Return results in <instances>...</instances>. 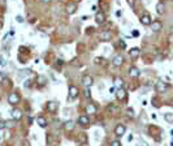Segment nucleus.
I'll list each match as a JSON object with an SVG mask.
<instances>
[{"instance_id": "nucleus-5", "label": "nucleus", "mask_w": 173, "mask_h": 146, "mask_svg": "<svg viewBox=\"0 0 173 146\" xmlns=\"http://www.w3.org/2000/svg\"><path fill=\"white\" fill-rule=\"evenodd\" d=\"M151 17H150V15H143L142 17H141V24L142 25H144V26H148V25H151Z\"/></svg>"}, {"instance_id": "nucleus-36", "label": "nucleus", "mask_w": 173, "mask_h": 146, "mask_svg": "<svg viewBox=\"0 0 173 146\" xmlns=\"http://www.w3.org/2000/svg\"><path fill=\"white\" fill-rule=\"evenodd\" d=\"M109 91H111V93H115L116 89H115V88H111V90H109Z\"/></svg>"}, {"instance_id": "nucleus-30", "label": "nucleus", "mask_w": 173, "mask_h": 146, "mask_svg": "<svg viewBox=\"0 0 173 146\" xmlns=\"http://www.w3.org/2000/svg\"><path fill=\"white\" fill-rule=\"evenodd\" d=\"M30 82H31L30 80H26V81H25V85H24V86H25L26 89H27V88H29V86H30Z\"/></svg>"}, {"instance_id": "nucleus-20", "label": "nucleus", "mask_w": 173, "mask_h": 146, "mask_svg": "<svg viewBox=\"0 0 173 146\" xmlns=\"http://www.w3.org/2000/svg\"><path fill=\"white\" fill-rule=\"evenodd\" d=\"M156 12H157V15H163V13H164V4L163 3H157Z\"/></svg>"}, {"instance_id": "nucleus-16", "label": "nucleus", "mask_w": 173, "mask_h": 146, "mask_svg": "<svg viewBox=\"0 0 173 146\" xmlns=\"http://www.w3.org/2000/svg\"><path fill=\"white\" fill-rule=\"evenodd\" d=\"M129 55H130V57L131 59H137V57H138L139 56V48H131L130 50V51H129Z\"/></svg>"}, {"instance_id": "nucleus-22", "label": "nucleus", "mask_w": 173, "mask_h": 146, "mask_svg": "<svg viewBox=\"0 0 173 146\" xmlns=\"http://www.w3.org/2000/svg\"><path fill=\"white\" fill-rule=\"evenodd\" d=\"M86 111H87V113H95V111H96V107H95L94 104H89L87 108H86Z\"/></svg>"}, {"instance_id": "nucleus-25", "label": "nucleus", "mask_w": 173, "mask_h": 146, "mask_svg": "<svg viewBox=\"0 0 173 146\" xmlns=\"http://www.w3.org/2000/svg\"><path fill=\"white\" fill-rule=\"evenodd\" d=\"M95 63H96V64H102V63H104V59H102V57H95Z\"/></svg>"}, {"instance_id": "nucleus-26", "label": "nucleus", "mask_w": 173, "mask_h": 146, "mask_svg": "<svg viewBox=\"0 0 173 146\" xmlns=\"http://www.w3.org/2000/svg\"><path fill=\"white\" fill-rule=\"evenodd\" d=\"M126 112H127V115H129L130 117H133V116H134V111H133L131 108H127V111H126Z\"/></svg>"}, {"instance_id": "nucleus-34", "label": "nucleus", "mask_w": 173, "mask_h": 146, "mask_svg": "<svg viewBox=\"0 0 173 146\" xmlns=\"http://www.w3.org/2000/svg\"><path fill=\"white\" fill-rule=\"evenodd\" d=\"M57 65H63V60H60V59H59V60H57Z\"/></svg>"}, {"instance_id": "nucleus-33", "label": "nucleus", "mask_w": 173, "mask_h": 146, "mask_svg": "<svg viewBox=\"0 0 173 146\" xmlns=\"http://www.w3.org/2000/svg\"><path fill=\"white\" fill-rule=\"evenodd\" d=\"M133 35H134V36H138V35H139V33L135 30V31H133Z\"/></svg>"}, {"instance_id": "nucleus-13", "label": "nucleus", "mask_w": 173, "mask_h": 146, "mask_svg": "<svg viewBox=\"0 0 173 146\" xmlns=\"http://www.w3.org/2000/svg\"><path fill=\"white\" fill-rule=\"evenodd\" d=\"M12 117L15 119V120H20V119L22 117V112L20 111V110L15 108V110L12 111Z\"/></svg>"}, {"instance_id": "nucleus-6", "label": "nucleus", "mask_w": 173, "mask_h": 146, "mask_svg": "<svg viewBox=\"0 0 173 146\" xmlns=\"http://www.w3.org/2000/svg\"><path fill=\"white\" fill-rule=\"evenodd\" d=\"M163 29V24L160 21H154L151 22V30L152 31H160Z\"/></svg>"}, {"instance_id": "nucleus-35", "label": "nucleus", "mask_w": 173, "mask_h": 146, "mask_svg": "<svg viewBox=\"0 0 173 146\" xmlns=\"http://www.w3.org/2000/svg\"><path fill=\"white\" fill-rule=\"evenodd\" d=\"M116 82H117V85H121V84H122V82H121V80H120V78H117V81H116Z\"/></svg>"}, {"instance_id": "nucleus-2", "label": "nucleus", "mask_w": 173, "mask_h": 146, "mask_svg": "<svg viewBox=\"0 0 173 146\" xmlns=\"http://www.w3.org/2000/svg\"><path fill=\"white\" fill-rule=\"evenodd\" d=\"M125 132H126V128H125L124 124H117V125H116V128H115V134L118 137V138L124 136Z\"/></svg>"}, {"instance_id": "nucleus-24", "label": "nucleus", "mask_w": 173, "mask_h": 146, "mask_svg": "<svg viewBox=\"0 0 173 146\" xmlns=\"http://www.w3.org/2000/svg\"><path fill=\"white\" fill-rule=\"evenodd\" d=\"M16 21L18 22V24H22L25 20H24V17H22V16H17V17H16Z\"/></svg>"}, {"instance_id": "nucleus-28", "label": "nucleus", "mask_w": 173, "mask_h": 146, "mask_svg": "<svg viewBox=\"0 0 173 146\" xmlns=\"http://www.w3.org/2000/svg\"><path fill=\"white\" fill-rule=\"evenodd\" d=\"M0 64H1L3 67L7 65V61H5V59H4V57H0Z\"/></svg>"}, {"instance_id": "nucleus-23", "label": "nucleus", "mask_w": 173, "mask_h": 146, "mask_svg": "<svg viewBox=\"0 0 173 146\" xmlns=\"http://www.w3.org/2000/svg\"><path fill=\"white\" fill-rule=\"evenodd\" d=\"M38 84L42 85V86L46 85V84H47V78H46L44 76H39V77H38Z\"/></svg>"}, {"instance_id": "nucleus-9", "label": "nucleus", "mask_w": 173, "mask_h": 146, "mask_svg": "<svg viewBox=\"0 0 173 146\" xmlns=\"http://www.w3.org/2000/svg\"><path fill=\"white\" fill-rule=\"evenodd\" d=\"M95 21H96L98 24H103V22L106 21V15H104L103 12H98L96 15H95Z\"/></svg>"}, {"instance_id": "nucleus-21", "label": "nucleus", "mask_w": 173, "mask_h": 146, "mask_svg": "<svg viewBox=\"0 0 173 146\" xmlns=\"http://www.w3.org/2000/svg\"><path fill=\"white\" fill-rule=\"evenodd\" d=\"M164 119H165L168 123H173V113H171V112L164 113Z\"/></svg>"}, {"instance_id": "nucleus-29", "label": "nucleus", "mask_w": 173, "mask_h": 146, "mask_svg": "<svg viewBox=\"0 0 173 146\" xmlns=\"http://www.w3.org/2000/svg\"><path fill=\"white\" fill-rule=\"evenodd\" d=\"M7 127V123H4V121H0V130L4 129V128Z\"/></svg>"}, {"instance_id": "nucleus-3", "label": "nucleus", "mask_w": 173, "mask_h": 146, "mask_svg": "<svg viewBox=\"0 0 173 146\" xmlns=\"http://www.w3.org/2000/svg\"><path fill=\"white\" fill-rule=\"evenodd\" d=\"M8 102L9 104H12V106H16V104L20 102V97L17 95V93H11L8 97Z\"/></svg>"}, {"instance_id": "nucleus-18", "label": "nucleus", "mask_w": 173, "mask_h": 146, "mask_svg": "<svg viewBox=\"0 0 173 146\" xmlns=\"http://www.w3.org/2000/svg\"><path fill=\"white\" fill-rule=\"evenodd\" d=\"M47 108H48V111L55 112V111L57 110V103H55V102H48V104H47Z\"/></svg>"}, {"instance_id": "nucleus-19", "label": "nucleus", "mask_w": 173, "mask_h": 146, "mask_svg": "<svg viewBox=\"0 0 173 146\" xmlns=\"http://www.w3.org/2000/svg\"><path fill=\"white\" fill-rule=\"evenodd\" d=\"M64 128H65L66 130H73V128H74V123H73L72 120H69V121H66L65 124H64Z\"/></svg>"}, {"instance_id": "nucleus-32", "label": "nucleus", "mask_w": 173, "mask_h": 146, "mask_svg": "<svg viewBox=\"0 0 173 146\" xmlns=\"http://www.w3.org/2000/svg\"><path fill=\"white\" fill-rule=\"evenodd\" d=\"M120 46H121V48H125V47H126V44H125V42H121V43H120Z\"/></svg>"}, {"instance_id": "nucleus-12", "label": "nucleus", "mask_w": 173, "mask_h": 146, "mask_svg": "<svg viewBox=\"0 0 173 146\" xmlns=\"http://www.w3.org/2000/svg\"><path fill=\"white\" fill-rule=\"evenodd\" d=\"M122 61H124V57L121 56V55H116L115 57H113V65L115 67H120Z\"/></svg>"}, {"instance_id": "nucleus-4", "label": "nucleus", "mask_w": 173, "mask_h": 146, "mask_svg": "<svg viewBox=\"0 0 173 146\" xmlns=\"http://www.w3.org/2000/svg\"><path fill=\"white\" fill-rule=\"evenodd\" d=\"M82 82H83V85L86 86V88H90V86L93 85L94 80H93V77H91V76L85 74V76H83V78H82Z\"/></svg>"}, {"instance_id": "nucleus-10", "label": "nucleus", "mask_w": 173, "mask_h": 146, "mask_svg": "<svg viewBox=\"0 0 173 146\" xmlns=\"http://www.w3.org/2000/svg\"><path fill=\"white\" fill-rule=\"evenodd\" d=\"M69 97L72 99H76L77 97H78V89H77L76 86H70L69 88Z\"/></svg>"}, {"instance_id": "nucleus-11", "label": "nucleus", "mask_w": 173, "mask_h": 146, "mask_svg": "<svg viewBox=\"0 0 173 146\" xmlns=\"http://www.w3.org/2000/svg\"><path fill=\"white\" fill-rule=\"evenodd\" d=\"M129 76L131 77V78H137V77L139 76V69L135 67H131L129 69Z\"/></svg>"}, {"instance_id": "nucleus-8", "label": "nucleus", "mask_w": 173, "mask_h": 146, "mask_svg": "<svg viewBox=\"0 0 173 146\" xmlns=\"http://www.w3.org/2000/svg\"><path fill=\"white\" fill-rule=\"evenodd\" d=\"M78 124H79V125H89V124H90L89 116H87V115L79 116V117H78Z\"/></svg>"}, {"instance_id": "nucleus-37", "label": "nucleus", "mask_w": 173, "mask_h": 146, "mask_svg": "<svg viewBox=\"0 0 173 146\" xmlns=\"http://www.w3.org/2000/svg\"><path fill=\"white\" fill-rule=\"evenodd\" d=\"M42 1H43V3H49L51 0H42Z\"/></svg>"}, {"instance_id": "nucleus-17", "label": "nucleus", "mask_w": 173, "mask_h": 146, "mask_svg": "<svg viewBox=\"0 0 173 146\" xmlns=\"http://www.w3.org/2000/svg\"><path fill=\"white\" fill-rule=\"evenodd\" d=\"M36 121H38V124H39L40 128H46V127H47V120H46L43 116H38Z\"/></svg>"}, {"instance_id": "nucleus-7", "label": "nucleus", "mask_w": 173, "mask_h": 146, "mask_svg": "<svg viewBox=\"0 0 173 146\" xmlns=\"http://www.w3.org/2000/svg\"><path fill=\"white\" fill-rule=\"evenodd\" d=\"M116 97H117L118 100H124V99L126 98V91H125V89H122V88L118 89V90L116 91Z\"/></svg>"}, {"instance_id": "nucleus-1", "label": "nucleus", "mask_w": 173, "mask_h": 146, "mask_svg": "<svg viewBox=\"0 0 173 146\" xmlns=\"http://www.w3.org/2000/svg\"><path fill=\"white\" fill-rule=\"evenodd\" d=\"M155 90H156L157 93H165L168 90V85L163 81H159V82H156V85H155Z\"/></svg>"}, {"instance_id": "nucleus-14", "label": "nucleus", "mask_w": 173, "mask_h": 146, "mask_svg": "<svg viewBox=\"0 0 173 146\" xmlns=\"http://www.w3.org/2000/svg\"><path fill=\"white\" fill-rule=\"evenodd\" d=\"M77 11V5L74 3H70V4H68V7H66V12L69 13V15H73Z\"/></svg>"}, {"instance_id": "nucleus-31", "label": "nucleus", "mask_w": 173, "mask_h": 146, "mask_svg": "<svg viewBox=\"0 0 173 146\" xmlns=\"http://www.w3.org/2000/svg\"><path fill=\"white\" fill-rule=\"evenodd\" d=\"M85 95H86V98H90V90H86L85 91Z\"/></svg>"}, {"instance_id": "nucleus-27", "label": "nucleus", "mask_w": 173, "mask_h": 146, "mask_svg": "<svg viewBox=\"0 0 173 146\" xmlns=\"http://www.w3.org/2000/svg\"><path fill=\"white\" fill-rule=\"evenodd\" d=\"M112 145L113 146H120L121 142H120V140H115V141H112Z\"/></svg>"}, {"instance_id": "nucleus-15", "label": "nucleus", "mask_w": 173, "mask_h": 146, "mask_svg": "<svg viewBox=\"0 0 173 146\" xmlns=\"http://www.w3.org/2000/svg\"><path fill=\"white\" fill-rule=\"evenodd\" d=\"M100 38H102L103 40H106V42H108V40L112 39V34L109 33V31H103V33L100 34Z\"/></svg>"}]
</instances>
